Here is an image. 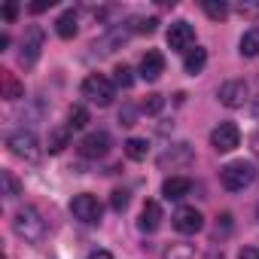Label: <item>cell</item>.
I'll return each instance as SVG.
<instances>
[{"label": "cell", "mask_w": 259, "mask_h": 259, "mask_svg": "<svg viewBox=\"0 0 259 259\" xmlns=\"http://www.w3.org/2000/svg\"><path fill=\"white\" fill-rule=\"evenodd\" d=\"M13 232L25 241V244H40L46 238V220L40 217L37 207L25 204L16 217H13Z\"/></svg>", "instance_id": "obj_1"}, {"label": "cell", "mask_w": 259, "mask_h": 259, "mask_svg": "<svg viewBox=\"0 0 259 259\" xmlns=\"http://www.w3.org/2000/svg\"><path fill=\"white\" fill-rule=\"evenodd\" d=\"M82 98L95 107H110L116 98V82L107 79L104 73H92L82 79Z\"/></svg>", "instance_id": "obj_2"}, {"label": "cell", "mask_w": 259, "mask_h": 259, "mask_svg": "<svg viewBox=\"0 0 259 259\" xmlns=\"http://www.w3.org/2000/svg\"><path fill=\"white\" fill-rule=\"evenodd\" d=\"M253 177H256V168H253L250 162H229L226 168H220V183H223V189H229V192L247 189V186L253 183Z\"/></svg>", "instance_id": "obj_3"}, {"label": "cell", "mask_w": 259, "mask_h": 259, "mask_svg": "<svg viewBox=\"0 0 259 259\" xmlns=\"http://www.w3.org/2000/svg\"><path fill=\"white\" fill-rule=\"evenodd\" d=\"M7 147H10L13 156H19L25 162H37L40 159V141H37L34 132H25V128H19V132H13L7 138Z\"/></svg>", "instance_id": "obj_4"}, {"label": "cell", "mask_w": 259, "mask_h": 259, "mask_svg": "<svg viewBox=\"0 0 259 259\" xmlns=\"http://www.w3.org/2000/svg\"><path fill=\"white\" fill-rule=\"evenodd\" d=\"M70 213H73L79 223H85V226H98V223H101L104 207H101V201H98L95 195L82 192V195H76V198L70 201Z\"/></svg>", "instance_id": "obj_5"}, {"label": "cell", "mask_w": 259, "mask_h": 259, "mask_svg": "<svg viewBox=\"0 0 259 259\" xmlns=\"http://www.w3.org/2000/svg\"><path fill=\"white\" fill-rule=\"evenodd\" d=\"M238 144H241V132H238L235 122H220L213 132H210V147L217 153H232Z\"/></svg>", "instance_id": "obj_6"}, {"label": "cell", "mask_w": 259, "mask_h": 259, "mask_svg": "<svg viewBox=\"0 0 259 259\" xmlns=\"http://www.w3.org/2000/svg\"><path fill=\"white\" fill-rule=\"evenodd\" d=\"M40 52H43V28L31 25L28 34H25V40H22V52H19L22 67H34L37 58H40Z\"/></svg>", "instance_id": "obj_7"}, {"label": "cell", "mask_w": 259, "mask_h": 259, "mask_svg": "<svg viewBox=\"0 0 259 259\" xmlns=\"http://www.w3.org/2000/svg\"><path fill=\"white\" fill-rule=\"evenodd\" d=\"M217 98H220V104H223V107L238 110V107H244V104H247V82H244V79H226V82L220 85Z\"/></svg>", "instance_id": "obj_8"}, {"label": "cell", "mask_w": 259, "mask_h": 259, "mask_svg": "<svg viewBox=\"0 0 259 259\" xmlns=\"http://www.w3.org/2000/svg\"><path fill=\"white\" fill-rule=\"evenodd\" d=\"M110 153V135L107 132H92L79 141V156L82 159H104Z\"/></svg>", "instance_id": "obj_9"}, {"label": "cell", "mask_w": 259, "mask_h": 259, "mask_svg": "<svg viewBox=\"0 0 259 259\" xmlns=\"http://www.w3.org/2000/svg\"><path fill=\"white\" fill-rule=\"evenodd\" d=\"M168 46L177 49V52H189V49L195 46V31H192V25H189V22H174V25L168 28Z\"/></svg>", "instance_id": "obj_10"}, {"label": "cell", "mask_w": 259, "mask_h": 259, "mask_svg": "<svg viewBox=\"0 0 259 259\" xmlns=\"http://www.w3.org/2000/svg\"><path fill=\"white\" fill-rule=\"evenodd\" d=\"M171 220H174V229H177L180 235H195V232H201V226H204V217H201L195 207H177Z\"/></svg>", "instance_id": "obj_11"}, {"label": "cell", "mask_w": 259, "mask_h": 259, "mask_svg": "<svg viewBox=\"0 0 259 259\" xmlns=\"http://www.w3.org/2000/svg\"><path fill=\"white\" fill-rule=\"evenodd\" d=\"M192 162V147L189 144H174V147H168L162 156H159V168H186Z\"/></svg>", "instance_id": "obj_12"}, {"label": "cell", "mask_w": 259, "mask_h": 259, "mask_svg": "<svg viewBox=\"0 0 259 259\" xmlns=\"http://www.w3.org/2000/svg\"><path fill=\"white\" fill-rule=\"evenodd\" d=\"M162 73H165V55L156 52V49H150V52L141 58V76H144L147 82H156Z\"/></svg>", "instance_id": "obj_13"}, {"label": "cell", "mask_w": 259, "mask_h": 259, "mask_svg": "<svg viewBox=\"0 0 259 259\" xmlns=\"http://www.w3.org/2000/svg\"><path fill=\"white\" fill-rule=\"evenodd\" d=\"M192 192V180L189 177H168L165 183H162V195L168 198V201H180V198H186Z\"/></svg>", "instance_id": "obj_14"}, {"label": "cell", "mask_w": 259, "mask_h": 259, "mask_svg": "<svg viewBox=\"0 0 259 259\" xmlns=\"http://www.w3.org/2000/svg\"><path fill=\"white\" fill-rule=\"evenodd\" d=\"M159 226H162V207H159V201H147V204H144V210H141L138 229H141V232H147V235H153Z\"/></svg>", "instance_id": "obj_15"}, {"label": "cell", "mask_w": 259, "mask_h": 259, "mask_svg": "<svg viewBox=\"0 0 259 259\" xmlns=\"http://www.w3.org/2000/svg\"><path fill=\"white\" fill-rule=\"evenodd\" d=\"M0 98H7V101H19L25 98V85L16 73L10 70H0Z\"/></svg>", "instance_id": "obj_16"}, {"label": "cell", "mask_w": 259, "mask_h": 259, "mask_svg": "<svg viewBox=\"0 0 259 259\" xmlns=\"http://www.w3.org/2000/svg\"><path fill=\"white\" fill-rule=\"evenodd\" d=\"M204 64H207V49H201V46H192L186 52V58H183V70L189 76H198L204 70Z\"/></svg>", "instance_id": "obj_17"}, {"label": "cell", "mask_w": 259, "mask_h": 259, "mask_svg": "<svg viewBox=\"0 0 259 259\" xmlns=\"http://www.w3.org/2000/svg\"><path fill=\"white\" fill-rule=\"evenodd\" d=\"M70 128L67 125H58V128H52V132H49V138H46V150L49 153H61L67 144H70Z\"/></svg>", "instance_id": "obj_18"}, {"label": "cell", "mask_w": 259, "mask_h": 259, "mask_svg": "<svg viewBox=\"0 0 259 259\" xmlns=\"http://www.w3.org/2000/svg\"><path fill=\"white\" fill-rule=\"evenodd\" d=\"M55 34H58L61 40L76 37V13H73V10H64V13L58 16V22H55Z\"/></svg>", "instance_id": "obj_19"}, {"label": "cell", "mask_w": 259, "mask_h": 259, "mask_svg": "<svg viewBox=\"0 0 259 259\" xmlns=\"http://www.w3.org/2000/svg\"><path fill=\"white\" fill-rule=\"evenodd\" d=\"M238 52H241L244 58H259V28L244 31V37H241V43H238Z\"/></svg>", "instance_id": "obj_20"}, {"label": "cell", "mask_w": 259, "mask_h": 259, "mask_svg": "<svg viewBox=\"0 0 259 259\" xmlns=\"http://www.w3.org/2000/svg\"><path fill=\"white\" fill-rule=\"evenodd\" d=\"M147 153H150V144H147L144 138H128V141H125V156L132 159V162H144Z\"/></svg>", "instance_id": "obj_21"}, {"label": "cell", "mask_w": 259, "mask_h": 259, "mask_svg": "<svg viewBox=\"0 0 259 259\" xmlns=\"http://www.w3.org/2000/svg\"><path fill=\"white\" fill-rule=\"evenodd\" d=\"M162 259H195V247L192 244H183V241H174L165 247Z\"/></svg>", "instance_id": "obj_22"}, {"label": "cell", "mask_w": 259, "mask_h": 259, "mask_svg": "<svg viewBox=\"0 0 259 259\" xmlns=\"http://www.w3.org/2000/svg\"><path fill=\"white\" fill-rule=\"evenodd\" d=\"M201 10H204V16L213 19V22H223V19L229 16V4H226V0H204Z\"/></svg>", "instance_id": "obj_23"}, {"label": "cell", "mask_w": 259, "mask_h": 259, "mask_svg": "<svg viewBox=\"0 0 259 259\" xmlns=\"http://www.w3.org/2000/svg\"><path fill=\"white\" fill-rule=\"evenodd\" d=\"M89 110L85 107H70V113H67V128L70 132H79V128H85L89 125Z\"/></svg>", "instance_id": "obj_24"}, {"label": "cell", "mask_w": 259, "mask_h": 259, "mask_svg": "<svg viewBox=\"0 0 259 259\" xmlns=\"http://www.w3.org/2000/svg\"><path fill=\"white\" fill-rule=\"evenodd\" d=\"M116 76H113V82L119 85V89H132L135 85V76H132V67H125V64H119L116 70H113Z\"/></svg>", "instance_id": "obj_25"}, {"label": "cell", "mask_w": 259, "mask_h": 259, "mask_svg": "<svg viewBox=\"0 0 259 259\" xmlns=\"http://www.w3.org/2000/svg\"><path fill=\"white\" fill-rule=\"evenodd\" d=\"M162 107H165V98H162V95H147V101L141 104V110H144V113H150V116L162 113Z\"/></svg>", "instance_id": "obj_26"}, {"label": "cell", "mask_w": 259, "mask_h": 259, "mask_svg": "<svg viewBox=\"0 0 259 259\" xmlns=\"http://www.w3.org/2000/svg\"><path fill=\"white\" fill-rule=\"evenodd\" d=\"M4 186H7V198H19L22 195V183L16 180L13 171H4Z\"/></svg>", "instance_id": "obj_27"}, {"label": "cell", "mask_w": 259, "mask_h": 259, "mask_svg": "<svg viewBox=\"0 0 259 259\" xmlns=\"http://www.w3.org/2000/svg\"><path fill=\"white\" fill-rule=\"evenodd\" d=\"M128 201H132V198H128V192H125V189H116V192L110 195V207H113V210H125V207H128Z\"/></svg>", "instance_id": "obj_28"}, {"label": "cell", "mask_w": 259, "mask_h": 259, "mask_svg": "<svg viewBox=\"0 0 259 259\" xmlns=\"http://www.w3.org/2000/svg\"><path fill=\"white\" fill-rule=\"evenodd\" d=\"M159 25V19H135V31L138 34H153Z\"/></svg>", "instance_id": "obj_29"}, {"label": "cell", "mask_w": 259, "mask_h": 259, "mask_svg": "<svg viewBox=\"0 0 259 259\" xmlns=\"http://www.w3.org/2000/svg\"><path fill=\"white\" fill-rule=\"evenodd\" d=\"M238 13L241 16H259V4H250V0H241V4H238Z\"/></svg>", "instance_id": "obj_30"}, {"label": "cell", "mask_w": 259, "mask_h": 259, "mask_svg": "<svg viewBox=\"0 0 259 259\" xmlns=\"http://www.w3.org/2000/svg\"><path fill=\"white\" fill-rule=\"evenodd\" d=\"M135 116H138L135 107H125V110L119 113V122H122V125H135Z\"/></svg>", "instance_id": "obj_31"}, {"label": "cell", "mask_w": 259, "mask_h": 259, "mask_svg": "<svg viewBox=\"0 0 259 259\" xmlns=\"http://www.w3.org/2000/svg\"><path fill=\"white\" fill-rule=\"evenodd\" d=\"M16 16H19V4H7L4 7V19L7 22H16Z\"/></svg>", "instance_id": "obj_32"}, {"label": "cell", "mask_w": 259, "mask_h": 259, "mask_svg": "<svg viewBox=\"0 0 259 259\" xmlns=\"http://www.w3.org/2000/svg\"><path fill=\"white\" fill-rule=\"evenodd\" d=\"M238 259H259V247H241Z\"/></svg>", "instance_id": "obj_33"}, {"label": "cell", "mask_w": 259, "mask_h": 259, "mask_svg": "<svg viewBox=\"0 0 259 259\" xmlns=\"http://www.w3.org/2000/svg\"><path fill=\"white\" fill-rule=\"evenodd\" d=\"M52 7V0H37V4H31V13H43Z\"/></svg>", "instance_id": "obj_34"}, {"label": "cell", "mask_w": 259, "mask_h": 259, "mask_svg": "<svg viewBox=\"0 0 259 259\" xmlns=\"http://www.w3.org/2000/svg\"><path fill=\"white\" fill-rule=\"evenodd\" d=\"M89 259H113V253H110V250H92Z\"/></svg>", "instance_id": "obj_35"}, {"label": "cell", "mask_w": 259, "mask_h": 259, "mask_svg": "<svg viewBox=\"0 0 259 259\" xmlns=\"http://www.w3.org/2000/svg\"><path fill=\"white\" fill-rule=\"evenodd\" d=\"M256 220H259V207H256Z\"/></svg>", "instance_id": "obj_36"}]
</instances>
